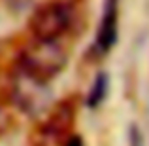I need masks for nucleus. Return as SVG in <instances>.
I'll use <instances>...</instances> for the list:
<instances>
[{"label": "nucleus", "instance_id": "obj_1", "mask_svg": "<svg viewBox=\"0 0 149 146\" xmlns=\"http://www.w3.org/2000/svg\"><path fill=\"white\" fill-rule=\"evenodd\" d=\"M68 63V51L61 40H32L19 55V72L47 84Z\"/></svg>", "mask_w": 149, "mask_h": 146}, {"label": "nucleus", "instance_id": "obj_2", "mask_svg": "<svg viewBox=\"0 0 149 146\" xmlns=\"http://www.w3.org/2000/svg\"><path fill=\"white\" fill-rule=\"evenodd\" d=\"M74 10L66 2H47L32 13L29 29L34 40H61L70 29Z\"/></svg>", "mask_w": 149, "mask_h": 146}, {"label": "nucleus", "instance_id": "obj_3", "mask_svg": "<svg viewBox=\"0 0 149 146\" xmlns=\"http://www.w3.org/2000/svg\"><path fill=\"white\" fill-rule=\"evenodd\" d=\"M117 40V0H106L104 15L96 32V51L108 53Z\"/></svg>", "mask_w": 149, "mask_h": 146}, {"label": "nucleus", "instance_id": "obj_4", "mask_svg": "<svg viewBox=\"0 0 149 146\" xmlns=\"http://www.w3.org/2000/svg\"><path fill=\"white\" fill-rule=\"evenodd\" d=\"M106 93H108V76L102 72V74L96 76L95 84H93L91 93H89V99H87V104L91 106V108H96V106L104 101Z\"/></svg>", "mask_w": 149, "mask_h": 146}, {"label": "nucleus", "instance_id": "obj_5", "mask_svg": "<svg viewBox=\"0 0 149 146\" xmlns=\"http://www.w3.org/2000/svg\"><path fill=\"white\" fill-rule=\"evenodd\" d=\"M130 146H142V135H140L138 127L130 129Z\"/></svg>", "mask_w": 149, "mask_h": 146}]
</instances>
